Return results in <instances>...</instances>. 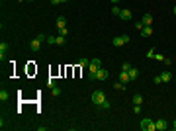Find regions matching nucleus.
I'll list each match as a JSON object with an SVG mask.
<instances>
[{"instance_id":"nucleus-17","label":"nucleus","mask_w":176,"mask_h":131,"mask_svg":"<svg viewBox=\"0 0 176 131\" xmlns=\"http://www.w3.org/2000/svg\"><path fill=\"white\" fill-rule=\"evenodd\" d=\"M133 104L141 106V104H143V96H141V94H135V96H133Z\"/></svg>"},{"instance_id":"nucleus-9","label":"nucleus","mask_w":176,"mask_h":131,"mask_svg":"<svg viewBox=\"0 0 176 131\" xmlns=\"http://www.w3.org/2000/svg\"><path fill=\"white\" fill-rule=\"evenodd\" d=\"M141 35H143V37H151V35H153V27H151V26H143Z\"/></svg>"},{"instance_id":"nucleus-19","label":"nucleus","mask_w":176,"mask_h":131,"mask_svg":"<svg viewBox=\"0 0 176 131\" xmlns=\"http://www.w3.org/2000/svg\"><path fill=\"white\" fill-rule=\"evenodd\" d=\"M114 88H116V90H125V82L117 80V82H114Z\"/></svg>"},{"instance_id":"nucleus-33","label":"nucleus","mask_w":176,"mask_h":131,"mask_svg":"<svg viewBox=\"0 0 176 131\" xmlns=\"http://www.w3.org/2000/svg\"><path fill=\"white\" fill-rule=\"evenodd\" d=\"M174 16H176V6H174Z\"/></svg>"},{"instance_id":"nucleus-11","label":"nucleus","mask_w":176,"mask_h":131,"mask_svg":"<svg viewBox=\"0 0 176 131\" xmlns=\"http://www.w3.org/2000/svg\"><path fill=\"white\" fill-rule=\"evenodd\" d=\"M129 78L131 80H137V78H139V69L131 67V69H129Z\"/></svg>"},{"instance_id":"nucleus-35","label":"nucleus","mask_w":176,"mask_h":131,"mask_svg":"<svg viewBox=\"0 0 176 131\" xmlns=\"http://www.w3.org/2000/svg\"><path fill=\"white\" fill-rule=\"evenodd\" d=\"M59 2H67V0H59Z\"/></svg>"},{"instance_id":"nucleus-18","label":"nucleus","mask_w":176,"mask_h":131,"mask_svg":"<svg viewBox=\"0 0 176 131\" xmlns=\"http://www.w3.org/2000/svg\"><path fill=\"white\" fill-rule=\"evenodd\" d=\"M8 98H10V94H8V90H4V88H2V90H0V100H2V102H6Z\"/></svg>"},{"instance_id":"nucleus-21","label":"nucleus","mask_w":176,"mask_h":131,"mask_svg":"<svg viewBox=\"0 0 176 131\" xmlns=\"http://www.w3.org/2000/svg\"><path fill=\"white\" fill-rule=\"evenodd\" d=\"M147 59H155V49H153V47L147 51Z\"/></svg>"},{"instance_id":"nucleus-22","label":"nucleus","mask_w":176,"mask_h":131,"mask_svg":"<svg viewBox=\"0 0 176 131\" xmlns=\"http://www.w3.org/2000/svg\"><path fill=\"white\" fill-rule=\"evenodd\" d=\"M111 12H114V16H119V12H121V8L114 4V8H111Z\"/></svg>"},{"instance_id":"nucleus-2","label":"nucleus","mask_w":176,"mask_h":131,"mask_svg":"<svg viewBox=\"0 0 176 131\" xmlns=\"http://www.w3.org/2000/svg\"><path fill=\"white\" fill-rule=\"evenodd\" d=\"M100 67H102V61L100 59H92L90 63H88V78L90 80H96V72H98Z\"/></svg>"},{"instance_id":"nucleus-12","label":"nucleus","mask_w":176,"mask_h":131,"mask_svg":"<svg viewBox=\"0 0 176 131\" xmlns=\"http://www.w3.org/2000/svg\"><path fill=\"white\" fill-rule=\"evenodd\" d=\"M117 78H119V80H121V82H129V72H125V71H121V72H119V76H117Z\"/></svg>"},{"instance_id":"nucleus-7","label":"nucleus","mask_w":176,"mask_h":131,"mask_svg":"<svg viewBox=\"0 0 176 131\" xmlns=\"http://www.w3.org/2000/svg\"><path fill=\"white\" fill-rule=\"evenodd\" d=\"M8 43H4V41H2V43H0V61H4V57H6V53H8Z\"/></svg>"},{"instance_id":"nucleus-3","label":"nucleus","mask_w":176,"mask_h":131,"mask_svg":"<svg viewBox=\"0 0 176 131\" xmlns=\"http://www.w3.org/2000/svg\"><path fill=\"white\" fill-rule=\"evenodd\" d=\"M41 41H47V35H45V33H39L35 39L29 41V49H32V51H39V49H41Z\"/></svg>"},{"instance_id":"nucleus-13","label":"nucleus","mask_w":176,"mask_h":131,"mask_svg":"<svg viewBox=\"0 0 176 131\" xmlns=\"http://www.w3.org/2000/svg\"><path fill=\"white\" fill-rule=\"evenodd\" d=\"M119 18H121V20H131V12L129 10H121V12H119Z\"/></svg>"},{"instance_id":"nucleus-8","label":"nucleus","mask_w":176,"mask_h":131,"mask_svg":"<svg viewBox=\"0 0 176 131\" xmlns=\"http://www.w3.org/2000/svg\"><path fill=\"white\" fill-rule=\"evenodd\" d=\"M158 76H161V82H168V80H172V72H170V71H164V72H161Z\"/></svg>"},{"instance_id":"nucleus-28","label":"nucleus","mask_w":176,"mask_h":131,"mask_svg":"<svg viewBox=\"0 0 176 131\" xmlns=\"http://www.w3.org/2000/svg\"><path fill=\"white\" fill-rule=\"evenodd\" d=\"M59 33H61V35H65V37L69 35V32H67V27H63V29H59Z\"/></svg>"},{"instance_id":"nucleus-26","label":"nucleus","mask_w":176,"mask_h":131,"mask_svg":"<svg viewBox=\"0 0 176 131\" xmlns=\"http://www.w3.org/2000/svg\"><path fill=\"white\" fill-rule=\"evenodd\" d=\"M47 86H49V88H53V86H57V84H55V78H49V80H47Z\"/></svg>"},{"instance_id":"nucleus-15","label":"nucleus","mask_w":176,"mask_h":131,"mask_svg":"<svg viewBox=\"0 0 176 131\" xmlns=\"http://www.w3.org/2000/svg\"><path fill=\"white\" fill-rule=\"evenodd\" d=\"M57 27L59 29H63V27H67V20L61 16V18H57Z\"/></svg>"},{"instance_id":"nucleus-14","label":"nucleus","mask_w":176,"mask_h":131,"mask_svg":"<svg viewBox=\"0 0 176 131\" xmlns=\"http://www.w3.org/2000/svg\"><path fill=\"white\" fill-rule=\"evenodd\" d=\"M141 22H143V26H151V24H153V16H151V14H145Z\"/></svg>"},{"instance_id":"nucleus-6","label":"nucleus","mask_w":176,"mask_h":131,"mask_svg":"<svg viewBox=\"0 0 176 131\" xmlns=\"http://www.w3.org/2000/svg\"><path fill=\"white\" fill-rule=\"evenodd\" d=\"M106 78H108V71L100 67V69H98V72H96V80H106Z\"/></svg>"},{"instance_id":"nucleus-32","label":"nucleus","mask_w":176,"mask_h":131,"mask_svg":"<svg viewBox=\"0 0 176 131\" xmlns=\"http://www.w3.org/2000/svg\"><path fill=\"white\" fill-rule=\"evenodd\" d=\"M111 2H114V4H117V2H119V0H111Z\"/></svg>"},{"instance_id":"nucleus-25","label":"nucleus","mask_w":176,"mask_h":131,"mask_svg":"<svg viewBox=\"0 0 176 131\" xmlns=\"http://www.w3.org/2000/svg\"><path fill=\"white\" fill-rule=\"evenodd\" d=\"M47 43H49V45H55V37H53V35H47Z\"/></svg>"},{"instance_id":"nucleus-10","label":"nucleus","mask_w":176,"mask_h":131,"mask_svg":"<svg viewBox=\"0 0 176 131\" xmlns=\"http://www.w3.org/2000/svg\"><path fill=\"white\" fill-rule=\"evenodd\" d=\"M156 123V131H164L166 127H168V123L164 121V119H158V121H155Z\"/></svg>"},{"instance_id":"nucleus-24","label":"nucleus","mask_w":176,"mask_h":131,"mask_svg":"<svg viewBox=\"0 0 176 131\" xmlns=\"http://www.w3.org/2000/svg\"><path fill=\"white\" fill-rule=\"evenodd\" d=\"M129 69H131V65H129V63H123V65H121V71L129 72Z\"/></svg>"},{"instance_id":"nucleus-31","label":"nucleus","mask_w":176,"mask_h":131,"mask_svg":"<svg viewBox=\"0 0 176 131\" xmlns=\"http://www.w3.org/2000/svg\"><path fill=\"white\" fill-rule=\"evenodd\" d=\"M172 129H174V131H176V121H174V123H172Z\"/></svg>"},{"instance_id":"nucleus-4","label":"nucleus","mask_w":176,"mask_h":131,"mask_svg":"<svg viewBox=\"0 0 176 131\" xmlns=\"http://www.w3.org/2000/svg\"><path fill=\"white\" fill-rule=\"evenodd\" d=\"M141 129H143V131H156V123L153 121V119L145 118L143 121H141Z\"/></svg>"},{"instance_id":"nucleus-20","label":"nucleus","mask_w":176,"mask_h":131,"mask_svg":"<svg viewBox=\"0 0 176 131\" xmlns=\"http://www.w3.org/2000/svg\"><path fill=\"white\" fill-rule=\"evenodd\" d=\"M51 94H53V96H61V88H59V86H53Z\"/></svg>"},{"instance_id":"nucleus-23","label":"nucleus","mask_w":176,"mask_h":131,"mask_svg":"<svg viewBox=\"0 0 176 131\" xmlns=\"http://www.w3.org/2000/svg\"><path fill=\"white\" fill-rule=\"evenodd\" d=\"M88 63H90L88 59H80L78 61V67H88Z\"/></svg>"},{"instance_id":"nucleus-27","label":"nucleus","mask_w":176,"mask_h":131,"mask_svg":"<svg viewBox=\"0 0 176 131\" xmlns=\"http://www.w3.org/2000/svg\"><path fill=\"white\" fill-rule=\"evenodd\" d=\"M155 59L158 61V63H163V61H164V57H163V55H156V53H155Z\"/></svg>"},{"instance_id":"nucleus-34","label":"nucleus","mask_w":176,"mask_h":131,"mask_svg":"<svg viewBox=\"0 0 176 131\" xmlns=\"http://www.w3.org/2000/svg\"><path fill=\"white\" fill-rule=\"evenodd\" d=\"M18 2H26V0H18Z\"/></svg>"},{"instance_id":"nucleus-30","label":"nucleus","mask_w":176,"mask_h":131,"mask_svg":"<svg viewBox=\"0 0 176 131\" xmlns=\"http://www.w3.org/2000/svg\"><path fill=\"white\" fill-rule=\"evenodd\" d=\"M135 27L137 29H143V22H135Z\"/></svg>"},{"instance_id":"nucleus-36","label":"nucleus","mask_w":176,"mask_h":131,"mask_svg":"<svg viewBox=\"0 0 176 131\" xmlns=\"http://www.w3.org/2000/svg\"><path fill=\"white\" fill-rule=\"evenodd\" d=\"M27 2H32V0H27Z\"/></svg>"},{"instance_id":"nucleus-29","label":"nucleus","mask_w":176,"mask_h":131,"mask_svg":"<svg viewBox=\"0 0 176 131\" xmlns=\"http://www.w3.org/2000/svg\"><path fill=\"white\" fill-rule=\"evenodd\" d=\"M133 111H135V113H139V111H141V106H137V104H133Z\"/></svg>"},{"instance_id":"nucleus-5","label":"nucleus","mask_w":176,"mask_h":131,"mask_svg":"<svg viewBox=\"0 0 176 131\" xmlns=\"http://www.w3.org/2000/svg\"><path fill=\"white\" fill-rule=\"evenodd\" d=\"M125 43H129V35H117V37H114V47H121L125 45Z\"/></svg>"},{"instance_id":"nucleus-16","label":"nucleus","mask_w":176,"mask_h":131,"mask_svg":"<svg viewBox=\"0 0 176 131\" xmlns=\"http://www.w3.org/2000/svg\"><path fill=\"white\" fill-rule=\"evenodd\" d=\"M55 45H65V35H61V33H59L57 37H55Z\"/></svg>"},{"instance_id":"nucleus-1","label":"nucleus","mask_w":176,"mask_h":131,"mask_svg":"<svg viewBox=\"0 0 176 131\" xmlns=\"http://www.w3.org/2000/svg\"><path fill=\"white\" fill-rule=\"evenodd\" d=\"M92 102L96 106H102V108H110V102H108V98H106V94L102 90H96V92H92Z\"/></svg>"}]
</instances>
